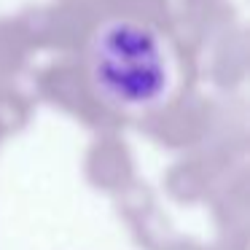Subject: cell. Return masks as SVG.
Wrapping results in <instances>:
<instances>
[{
	"label": "cell",
	"mask_w": 250,
	"mask_h": 250,
	"mask_svg": "<svg viewBox=\"0 0 250 250\" xmlns=\"http://www.w3.org/2000/svg\"><path fill=\"white\" fill-rule=\"evenodd\" d=\"M83 73L100 105L132 119L164 110L180 81L178 54L167 35L129 14L105 17L92 27Z\"/></svg>",
	"instance_id": "1"
}]
</instances>
